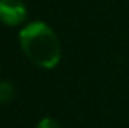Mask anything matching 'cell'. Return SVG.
<instances>
[{"instance_id":"6da1fadb","label":"cell","mask_w":129,"mask_h":128,"mask_svg":"<svg viewBox=\"0 0 129 128\" xmlns=\"http://www.w3.org/2000/svg\"><path fill=\"white\" fill-rule=\"evenodd\" d=\"M20 45L33 64L43 69H52L60 61V43L49 25L31 22L20 31Z\"/></svg>"},{"instance_id":"277c9868","label":"cell","mask_w":129,"mask_h":128,"mask_svg":"<svg viewBox=\"0 0 129 128\" xmlns=\"http://www.w3.org/2000/svg\"><path fill=\"white\" fill-rule=\"evenodd\" d=\"M36 128H60V125H59V123H57L54 118L46 117V118H43L41 122L36 125Z\"/></svg>"},{"instance_id":"3957f363","label":"cell","mask_w":129,"mask_h":128,"mask_svg":"<svg viewBox=\"0 0 129 128\" xmlns=\"http://www.w3.org/2000/svg\"><path fill=\"white\" fill-rule=\"evenodd\" d=\"M15 95V87L10 82H0V105H5Z\"/></svg>"},{"instance_id":"7a4b0ae2","label":"cell","mask_w":129,"mask_h":128,"mask_svg":"<svg viewBox=\"0 0 129 128\" xmlns=\"http://www.w3.org/2000/svg\"><path fill=\"white\" fill-rule=\"evenodd\" d=\"M28 8L21 0H0V22L7 26H18L26 22Z\"/></svg>"}]
</instances>
